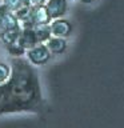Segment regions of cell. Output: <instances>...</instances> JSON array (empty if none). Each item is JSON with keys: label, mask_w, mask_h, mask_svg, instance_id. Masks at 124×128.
<instances>
[{"label": "cell", "mask_w": 124, "mask_h": 128, "mask_svg": "<svg viewBox=\"0 0 124 128\" xmlns=\"http://www.w3.org/2000/svg\"><path fill=\"white\" fill-rule=\"evenodd\" d=\"M44 102L35 68L24 58H14L11 76L0 84V115L40 112Z\"/></svg>", "instance_id": "1"}, {"label": "cell", "mask_w": 124, "mask_h": 128, "mask_svg": "<svg viewBox=\"0 0 124 128\" xmlns=\"http://www.w3.org/2000/svg\"><path fill=\"white\" fill-rule=\"evenodd\" d=\"M26 55H27V60L32 66H44V64L50 62L52 56L46 44H36L35 47L26 51Z\"/></svg>", "instance_id": "2"}, {"label": "cell", "mask_w": 124, "mask_h": 128, "mask_svg": "<svg viewBox=\"0 0 124 128\" xmlns=\"http://www.w3.org/2000/svg\"><path fill=\"white\" fill-rule=\"evenodd\" d=\"M50 28H51V35L52 36L63 38V39H67L68 36H71V34L74 32V26H72V23L70 20L64 19V18L51 20Z\"/></svg>", "instance_id": "3"}, {"label": "cell", "mask_w": 124, "mask_h": 128, "mask_svg": "<svg viewBox=\"0 0 124 128\" xmlns=\"http://www.w3.org/2000/svg\"><path fill=\"white\" fill-rule=\"evenodd\" d=\"M44 6H46L51 19L54 20L64 18V15L68 11V0H47Z\"/></svg>", "instance_id": "4"}, {"label": "cell", "mask_w": 124, "mask_h": 128, "mask_svg": "<svg viewBox=\"0 0 124 128\" xmlns=\"http://www.w3.org/2000/svg\"><path fill=\"white\" fill-rule=\"evenodd\" d=\"M30 20L32 22V24H34V27H36V26H46V24H50L52 19H51L50 14H48L46 6L42 4V6L31 7Z\"/></svg>", "instance_id": "5"}, {"label": "cell", "mask_w": 124, "mask_h": 128, "mask_svg": "<svg viewBox=\"0 0 124 128\" xmlns=\"http://www.w3.org/2000/svg\"><path fill=\"white\" fill-rule=\"evenodd\" d=\"M44 44L47 46L48 51L51 52V55H62L67 51V47H68L67 39L56 38V36H51Z\"/></svg>", "instance_id": "6"}, {"label": "cell", "mask_w": 124, "mask_h": 128, "mask_svg": "<svg viewBox=\"0 0 124 128\" xmlns=\"http://www.w3.org/2000/svg\"><path fill=\"white\" fill-rule=\"evenodd\" d=\"M18 43H19L26 51L30 50V48H32V47H35L36 44H39L38 39H36V35H35L34 28H22V32H20V36H19Z\"/></svg>", "instance_id": "7"}, {"label": "cell", "mask_w": 124, "mask_h": 128, "mask_svg": "<svg viewBox=\"0 0 124 128\" xmlns=\"http://www.w3.org/2000/svg\"><path fill=\"white\" fill-rule=\"evenodd\" d=\"M16 27H20V23L16 19L14 12H8V14L0 15V32L11 30V28H16Z\"/></svg>", "instance_id": "8"}, {"label": "cell", "mask_w": 124, "mask_h": 128, "mask_svg": "<svg viewBox=\"0 0 124 128\" xmlns=\"http://www.w3.org/2000/svg\"><path fill=\"white\" fill-rule=\"evenodd\" d=\"M20 32H22V27H16V28L3 31V32H0V40L4 43V46H10V44L18 43Z\"/></svg>", "instance_id": "9"}, {"label": "cell", "mask_w": 124, "mask_h": 128, "mask_svg": "<svg viewBox=\"0 0 124 128\" xmlns=\"http://www.w3.org/2000/svg\"><path fill=\"white\" fill-rule=\"evenodd\" d=\"M34 31H35V35H36V39H38L39 44H44L52 36L50 24H46V26H36V27H34Z\"/></svg>", "instance_id": "10"}, {"label": "cell", "mask_w": 124, "mask_h": 128, "mask_svg": "<svg viewBox=\"0 0 124 128\" xmlns=\"http://www.w3.org/2000/svg\"><path fill=\"white\" fill-rule=\"evenodd\" d=\"M8 54L12 55L14 58H23V55H26V50L20 46L19 43H14L10 44V46H6Z\"/></svg>", "instance_id": "11"}, {"label": "cell", "mask_w": 124, "mask_h": 128, "mask_svg": "<svg viewBox=\"0 0 124 128\" xmlns=\"http://www.w3.org/2000/svg\"><path fill=\"white\" fill-rule=\"evenodd\" d=\"M15 16H16V19L19 20V23H22V22H26V20L30 19V15H31V7H28V6H22L19 8V10H16L15 12Z\"/></svg>", "instance_id": "12"}, {"label": "cell", "mask_w": 124, "mask_h": 128, "mask_svg": "<svg viewBox=\"0 0 124 128\" xmlns=\"http://www.w3.org/2000/svg\"><path fill=\"white\" fill-rule=\"evenodd\" d=\"M11 76V66L0 62V84L6 83Z\"/></svg>", "instance_id": "13"}, {"label": "cell", "mask_w": 124, "mask_h": 128, "mask_svg": "<svg viewBox=\"0 0 124 128\" xmlns=\"http://www.w3.org/2000/svg\"><path fill=\"white\" fill-rule=\"evenodd\" d=\"M3 3L6 4L7 8H8L11 12H15L16 10H19L22 6H24V2H23V0H4Z\"/></svg>", "instance_id": "14"}, {"label": "cell", "mask_w": 124, "mask_h": 128, "mask_svg": "<svg viewBox=\"0 0 124 128\" xmlns=\"http://www.w3.org/2000/svg\"><path fill=\"white\" fill-rule=\"evenodd\" d=\"M23 2L28 7H35V6H42V4H46L47 0H23Z\"/></svg>", "instance_id": "15"}, {"label": "cell", "mask_w": 124, "mask_h": 128, "mask_svg": "<svg viewBox=\"0 0 124 128\" xmlns=\"http://www.w3.org/2000/svg\"><path fill=\"white\" fill-rule=\"evenodd\" d=\"M80 3H83V4H91L92 2H95V0H79Z\"/></svg>", "instance_id": "16"}, {"label": "cell", "mask_w": 124, "mask_h": 128, "mask_svg": "<svg viewBox=\"0 0 124 128\" xmlns=\"http://www.w3.org/2000/svg\"><path fill=\"white\" fill-rule=\"evenodd\" d=\"M0 2H4V0H0Z\"/></svg>", "instance_id": "17"}]
</instances>
